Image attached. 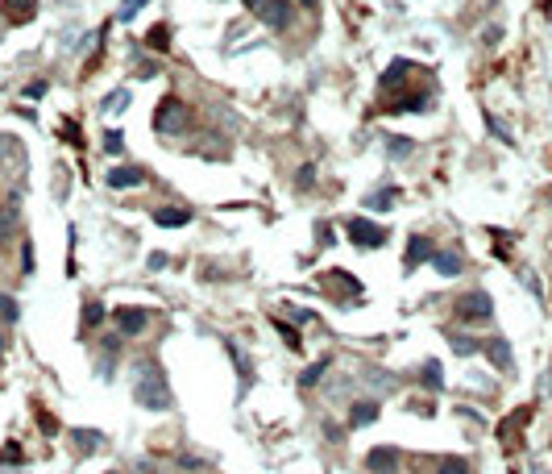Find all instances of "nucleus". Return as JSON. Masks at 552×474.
Returning <instances> with one entry per match:
<instances>
[{
	"label": "nucleus",
	"instance_id": "f257e3e1",
	"mask_svg": "<svg viewBox=\"0 0 552 474\" xmlns=\"http://www.w3.org/2000/svg\"><path fill=\"white\" fill-rule=\"evenodd\" d=\"M133 399H138L145 412H171L175 408V395L166 387V375H162V362L154 354H145L133 362Z\"/></svg>",
	"mask_w": 552,
	"mask_h": 474
},
{
	"label": "nucleus",
	"instance_id": "f03ea898",
	"mask_svg": "<svg viewBox=\"0 0 552 474\" xmlns=\"http://www.w3.org/2000/svg\"><path fill=\"white\" fill-rule=\"evenodd\" d=\"M191 125H195V113H191L187 100H179V96L158 100V108H154V129H158L162 138H183Z\"/></svg>",
	"mask_w": 552,
	"mask_h": 474
},
{
	"label": "nucleus",
	"instance_id": "7ed1b4c3",
	"mask_svg": "<svg viewBox=\"0 0 552 474\" xmlns=\"http://www.w3.org/2000/svg\"><path fill=\"white\" fill-rule=\"evenodd\" d=\"M320 287L341 304V308H357L362 300H366V291H362V283L345 271V267H332V271H324L320 275Z\"/></svg>",
	"mask_w": 552,
	"mask_h": 474
},
{
	"label": "nucleus",
	"instance_id": "20e7f679",
	"mask_svg": "<svg viewBox=\"0 0 552 474\" xmlns=\"http://www.w3.org/2000/svg\"><path fill=\"white\" fill-rule=\"evenodd\" d=\"M453 312H457L461 325H486V321H494V300H490V295H486L482 287H473V291L457 295Z\"/></svg>",
	"mask_w": 552,
	"mask_h": 474
},
{
	"label": "nucleus",
	"instance_id": "39448f33",
	"mask_svg": "<svg viewBox=\"0 0 552 474\" xmlns=\"http://www.w3.org/2000/svg\"><path fill=\"white\" fill-rule=\"evenodd\" d=\"M345 233H349V241H353L357 250H382L386 237H390L382 225H374V221H366V217H353V221L345 225Z\"/></svg>",
	"mask_w": 552,
	"mask_h": 474
},
{
	"label": "nucleus",
	"instance_id": "423d86ee",
	"mask_svg": "<svg viewBox=\"0 0 552 474\" xmlns=\"http://www.w3.org/2000/svg\"><path fill=\"white\" fill-rule=\"evenodd\" d=\"M291 8H295L291 0H258L249 13H254L266 30H287V25H291Z\"/></svg>",
	"mask_w": 552,
	"mask_h": 474
},
{
	"label": "nucleus",
	"instance_id": "0eeeda50",
	"mask_svg": "<svg viewBox=\"0 0 552 474\" xmlns=\"http://www.w3.org/2000/svg\"><path fill=\"white\" fill-rule=\"evenodd\" d=\"M403 466V454L395 449V445H374L366 454V470L369 474H399Z\"/></svg>",
	"mask_w": 552,
	"mask_h": 474
},
{
	"label": "nucleus",
	"instance_id": "6e6552de",
	"mask_svg": "<svg viewBox=\"0 0 552 474\" xmlns=\"http://www.w3.org/2000/svg\"><path fill=\"white\" fill-rule=\"evenodd\" d=\"M432 254H436V241L423 233H412L407 237V254H403V271L412 275L415 267H423V262H432Z\"/></svg>",
	"mask_w": 552,
	"mask_h": 474
},
{
	"label": "nucleus",
	"instance_id": "1a4fd4ad",
	"mask_svg": "<svg viewBox=\"0 0 552 474\" xmlns=\"http://www.w3.org/2000/svg\"><path fill=\"white\" fill-rule=\"evenodd\" d=\"M112 321H117V333H121V337H141V333L150 329V312H145V308H117Z\"/></svg>",
	"mask_w": 552,
	"mask_h": 474
},
{
	"label": "nucleus",
	"instance_id": "9d476101",
	"mask_svg": "<svg viewBox=\"0 0 552 474\" xmlns=\"http://www.w3.org/2000/svg\"><path fill=\"white\" fill-rule=\"evenodd\" d=\"M482 354H486V358L494 362V371H503V375H511V371H515V354H511V341H506V337H499V333L482 341Z\"/></svg>",
	"mask_w": 552,
	"mask_h": 474
},
{
	"label": "nucleus",
	"instance_id": "9b49d317",
	"mask_svg": "<svg viewBox=\"0 0 552 474\" xmlns=\"http://www.w3.org/2000/svg\"><path fill=\"white\" fill-rule=\"evenodd\" d=\"M191 221H195V212L187 204H162V208H154V225H162V229H183Z\"/></svg>",
	"mask_w": 552,
	"mask_h": 474
},
{
	"label": "nucleus",
	"instance_id": "f8f14e48",
	"mask_svg": "<svg viewBox=\"0 0 552 474\" xmlns=\"http://www.w3.org/2000/svg\"><path fill=\"white\" fill-rule=\"evenodd\" d=\"M67 441H71V449H75L79 458H84V454H96V449H104V433H100V428H71Z\"/></svg>",
	"mask_w": 552,
	"mask_h": 474
},
{
	"label": "nucleus",
	"instance_id": "ddd939ff",
	"mask_svg": "<svg viewBox=\"0 0 552 474\" xmlns=\"http://www.w3.org/2000/svg\"><path fill=\"white\" fill-rule=\"evenodd\" d=\"M378 399L374 395H366V399H353V408H349V428H366V425H374L378 421Z\"/></svg>",
	"mask_w": 552,
	"mask_h": 474
},
{
	"label": "nucleus",
	"instance_id": "4468645a",
	"mask_svg": "<svg viewBox=\"0 0 552 474\" xmlns=\"http://www.w3.org/2000/svg\"><path fill=\"white\" fill-rule=\"evenodd\" d=\"M104 179H108V188L125 191V188H141V184H145V171H141V167H112Z\"/></svg>",
	"mask_w": 552,
	"mask_h": 474
},
{
	"label": "nucleus",
	"instance_id": "2eb2a0df",
	"mask_svg": "<svg viewBox=\"0 0 552 474\" xmlns=\"http://www.w3.org/2000/svg\"><path fill=\"white\" fill-rule=\"evenodd\" d=\"M432 271L445 275V279H453V275L465 271V258H461L457 250H436V254H432Z\"/></svg>",
	"mask_w": 552,
	"mask_h": 474
},
{
	"label": "nucleus",
	"instance_id": "dca6fc26",
	"mask_svg": "<svg viewBox=\"0 0 552 474\" xmlns=\"http://www.w3.org/2000/svg\"><path fill=\"white\" fill-rule=\"evenodd\" d=\"M428 96L423 92H407V96H399V100H390V104H382V113H428Z\"/></svg>",
	"mask_w": 552,
	"mask_h": 474
},
{
	"label": "nucleus",
	"instance_id": "f3484780",
	"mask_svg": "<svg viewBox=\"0 0 552 474\" xmlns=\"http://www.w3.org/2000/svg\"><path fill=\"white\" fill-rule=\"evenodd\" d=\"M225 350H229V358L237 362V375H241V391L249 387V379H254V362H249V354L232 341V337H225Z\"/></svg>",
	"mask_w": 552,
	"mask_h": 474
},
{
	"label": "nucleus",
	"instance_id": "a211bd4d",
	"mask_svg": "<svg viewBox=\"0 0 552 474\" xmlns=\"http://www.w3.org/2000/svg\"><path fill=\"white\" fill-rule=\"evenodd\" d=\"M449 350H453L457 358H473V354H482V341H478L473 333L453 329V333H449Z\"/></svg>",
	"mask_w": 552,
	"mask_h": 474
},
{
	"label": "nucleus",
	"instance_id": "6ab92c4d",
	"mask_svg": "<svg viewBox=\"0 0 552 474\" xmlns=\"http://www.w3.org/2000/svg\"><path fill=\"white\" fill-rule=\"evenodd\" d=\"M133 104V92L129 88H117V92H108L104 96V104H100V113H108V117H117V113H125Z\"/></svg>",
	"mask_w": 552,
	"mask_h": 474
},
{
	"label": "nucleus",
	"instance_id": "aec40b11",
	"mask_svg": "<svg viewBox=\"0 0 552 474\" xmlns=\"http://www.w3.org/2000/svg\"><path fill=\"white\" fill-rule=\"evenodd\" d=\"M38 13V0H8L4 4V17L13 21V25H21V21H29Z\"/></svg>",
	"mask_w": 552,
	"mask_h": 474
},
{
	"label": "nucleus",
	"instance_id": "412c9836",
	"mask_svg": "<svg viewBox=\"0 0 552 474\" xmlns=\"http://www.w3.org/2000/svg\"><path fill=\"white\" fill-rule=\"evenodd\" d=\"M412 71H415V67L407 63V58H395V63L382 71V88H390V84H395V88H399V84H407V75H412Z\"/></svg>",
	"mask_w": 552,
	"mask_h": 474
},
{
	"label": "nucleus",
	"instance_id": "4be33fe9",
	"mask_svg": "<svg viewBox=\"0 0 552 474\" xmlns=\"http://www.w3.org/2000/svg\"><path fill=\"white\" fill-rule=\"evenodd\" d=\"M399 196H403L399 188H378L374 196H366V208H374V212H386V208H395V204H399Z\"/></svg>",
	"mask_w": 552,
	"mask_h": 474
},
{
	"label": "nucleus",
	"instance_id": "5701e85b",
	"mask_svg": "<svg viewBox=\"0 0 552 474\" xmlns=\"http://www.w3.org/2000/svg\"><path fill=\"white\" fill-rule=\"evenodd\" d=\"M419 383H423L428 391H440V387H445V371H440V362H436V358H428V362L419 366Z\"/></svg>",
	"mask_w": 552,
	"mask_h": 474
},
{
	"label": "nucleus",
	"instance_id": "b1692460",
	"mask_svg": "<svg viewBox=\"0 0 552 474\" xmlns=\"http://www.w3.org/2000/svg\"><path fill=\"white\" fill-rule=\"evenodd\" d=\"M145 50H154V54L162 50V54H166V50H171V25H162V21H158V25L145 34Z\"/></svg>",
	"mask_w": 552,
	"mask_h": 474
},
{
	"label": "nucleus",
	"instance_id": "393cba45",
	"mask_svg": "<svg viewBox=\"0 0 552 474\" xmlns=\"http://www.w3.org/2000/svg\"><path fill=\"white\" fill-rule=\"evenodd\" d=\"M328 371H332V362H328V358H320V362H312V366H308V371L299 375V387H303V391H308V387H316V383H320L324 375H328Z\"/></svg>",
	"mask_w": 552,
	"mask_h": 474
},
{
	"label": "nucleus",
	"instance_id": "a878e982",
	"mask_svg": "<svg viewBox=\"0 0 552 474\" xmlns=\"http://www.w3.org/2000/svg\"><path fill=\"white\" fill-rule=\"evenodd\" d=\"M108 316V308L100 304V300H84V329H92V325H100Z\"/></svg>",
	"mask_w": 552,
	"mask_h": 474
},
{
	"label": "nucleus",
	"instance_id": "bb28decb",
	"mask_svg": "<svg viewBox=\"0 0 552 474\" xmlns=\"http://www.w3.org/2000/svg\"><path fill=\"white\" fill-rule=\"evenodd\" d=\"M13 229H17V204H4V208H0V245L8 241Z\"/></svg>",
	"mask_w": 552,
	"mask_h": 474
},
{
	"label": "nucleus",
	"instance_id": "cd10ccee",
	"mask_svg": "<svg viewBox=\"0 0 552 474\" xmlns=\"http://www.w3.org/2000/svg\"><path fill=\"white\" fill-rule=\"evenodd\" d=\"M412 150H415L412 138H399V134H390V138H386V154H390V158H407Z\"/></svg>",
	"mask_w": 552,
	"mask_h": 474
},
{
	"label": "nucleus",
	"instance_id": "c85d7f7f",
	"mask_svg": "<svg viewBox=\"0 0 552 474\" xmlns=\"http://www.w3.org/2000/svg\"><path fill=\"white\" fill-rule=\"evenodd\" d=\"M0 321H4V325H17V321H21L17 300H13V295H4V291H0Z\"/></svg>",
	"mask_w": 552,
	"mask_h": 474
},
{
	"label": "nucleus",
	"instance_id": "c756f323",
	"mask_svg": "<svg viewBox=\"0 0 552 474\" xmlns=\"http://www.w3.org/2000/svg\"><path fill=\"white\" fill-rule=\"evenodd\" d=\"M436 474H473V470H469L465 458H440V462H436Z\"/></svg>",
	"mask_w": 552,
	"mask_h": 474
},
{
	"label": "nucleus",
	"instance_id": "7c9ffc66",
	"mask_svg": "<svg viewBox=\"0 0 552 474\" xmlns=\"http://www.w3.org/2000/svg\"><path fill=\"white\" fill-rule=\"evenodd\" d=\"M150 0H121V8H117V21H133L141 8H145Z\"/></svg>",
	"mask_w": 552,
	"mask_h": 474
},
{
	"label": "nucleus",
	"instance_id": "2f4dec72",
	"mask_svg": "<svg viewBox=\"0 0 552 474\" xmlns=\"http://www.w3.org/2000/svg\"><path fill=\"white\" fill-rule=\"evenodd\" d=\"M275 329L282 333V341H287V345H291V350H299V345H303V341H299V329H291V325H287V321H282V316H275Z\"/></svg>",
	"mask_w": 552,
	"mask_h": 474
},
{
	"label": "nucleus",
	"instance_id": "473e14b6",
	"mask_svg": "<svg viewBox=\"0 0 552 474\" xmlns=\"http://www.w3.org/2000/svg\"><path fill=\"white\" fill-rule=\"evenodd\" d=\"M486 125H490V134H494V138H499V142H515V138H511V129H506L503 121H499V117H494V113H486Z\"/></svg>",
	"mask_w": 552,
	"mask_h": 474
},
{
	"label": "nucleus",
	"instance_id": "72a5a7b5",
	"mask_svg": "<svg viewBox=\"0 0 552 474\" xmlns=\"http://www.w3.org/2000/svg\"><path fill=\"white\" fill-rule=\"evenodd\" d=\"M104 150H108V154H121V150H125V134H121V129H108V134H104Z\"/></svg>",
	"mask_w": 552,
	"mask_h": 474
},
{
	"label": "nucleus",
	"instance_id": "f704fd0d",
	"mask_svg": "<svg viewBox=\"0 0 552 474\" xmlns=\"http://www.w3.org/2000/svg\"><path fill=\"white\" fill-rule=\"evenodd\" d=\"M34 271H38V258H34V245L25 241L21 245V275H34Z\"/></svg>",
	"mask_w": 552,
	"mask_h": 474
},
{
	"label": "nucleus",
	"instance_id": "c9c22d12",
	"mask_svg": "<svg viewBox=\"0 0 552 474\" xmlns=\"http://www.w3.org/2000/svg\"><path fill=\"white\" fill-rule=\"evenodd\" d=\"M21 458H25V454H21V445H17V441H8V445L0 449V462H4V466H17Z\"/></svg>",
	"mask_w": 552,
	"mask_h": 474
},
{
	"label": "nucleus",
	"instance_id": "e433bc0d",
	"mask_svg": "<svg viewBox=\"0 0 552 474\" xmlns=\"http://www.w3.org/2000/svg\"><path fill=\"white\" fill-rule=\"evenodd\" d=\"M312 184H316V167H299V175H295V188H299V191H312Z\"/></svg>",
	"mask_w": 552,
	"mask_h": 474
},
{
	"label": "nucleus",
	"instance_id": "4c0bfd02",
	"mask_svg": "<svg viewBox=\"0 0 552 474\" xmlns=\"http://www.w3.org/2000/svg\"><path fill=\"white\" fill-rule=\"evenodd\" d=\"M145 267H150V271H166V267H171V254H166V250H154V254L145 258Z\"/></svg>",
	"mask_w": 552,
	"mask_h": 474
},
{
	"label": "nucleus",
	"instance_id": "58836bf2",
	"mask_svg": "<svg viewBox=\"0 0 552 474\" xmlns=\"http://www.w3.org/2000/svg\"><path fill=\"white\" fill-rule=\"evenodd\" d=\"M63 134H67V142H71V146H84V138H79V125H75V121H63Z\"/></svg>",
	"mask_w": 552,
	"mask_h": 474
},
{
	"label": "nucleus",
	"instance_id": "ea45409f",
	"mask_svg": "<svg viewBox=\"0 0 552 474\" xmlns=\"http://www.w3.org/2000/svg\"><path fill=\"white\" fill-rule=\"evenodd\" d=\"M42 96H46V79H38V84L25 88V100H42Z\"/></svg>",
	"mask_w": 552,
	"mask_h": 474
},
{
	"label": "nucleus",
	"instance_id": "a19ab883",
	"mask_svg": "<svg viewBox=\"0 0 552 474\" xmlns=\"http://www.w3.org/2000/svg\"><path fill=\"white\" fill-rule=\"evenodd\" d=\"M291 316H295V325H308V321H316L308 308H291Z\"/></svg>",
	"mask_w": 552,
	"mask_h": 474
},
{
	"label": "nucleus",
	"instance_id": "79ce46f5",
	"mask_svg": "<svg viewBox=\"0 0 552 474\" xmlns=\"http://www.w3.org/2000/svg\"><path fill=\"white\" fill-rule=\"evenodd\" d=\"M295 4H299V8H308V13H316V8H320V0H295Z\"/></svg>",
	"mask_w": 552,
	"mask_h": 474
},
{
	"label": "nucleus",
	"instance_id": "37998d69",
	"mask_svg": "<svg viewBox=\"0 0 552 474\" xmlns=\"http://www.w3.org/2000/svg\"><path fill=\"white\" fill-rule=\"evenodd\" d=\"M241 4H245V8H254V4H258V0H241Z\"/></svg>",
	"mask_w": 552,
	"mask_h": 474
},
{
	"label": "nucleus",
	"instance_id": "c03bdc74",
	"mask_svg": "<svg viewBox=\"0 0 552 474\" xmlns=\"http://www.w3.org/2000/svg\"><path fill=\"white\" fill-rule=\"evenodd\" d=\"M532 474H544V470H532Z\"/></svg>",
	"mask_w": 552,
	"mask_h": 474
}]
</instances>
